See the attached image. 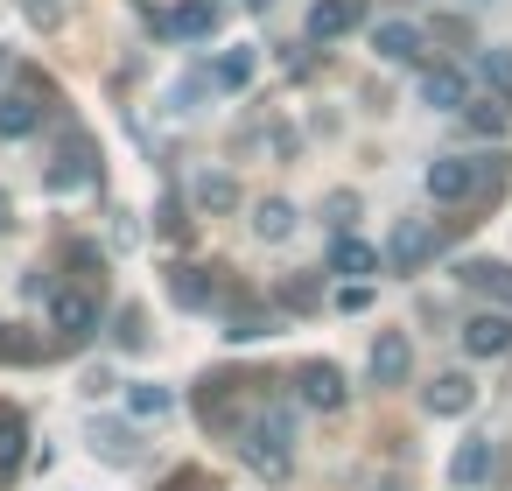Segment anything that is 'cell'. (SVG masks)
<instances>
[{
	"label": "cell",
	"instance_id": "cell-1",
	"mask_svg": "<svg viewBox=\"0 0 512 491\" xmlns=\"http://www.w3.org/2000/svg\"><path fill=\"white\" fill-rule=\"evenodd\" d=\"M232 442H239V456L267 477V484H288V470H295V442H288V407H267L260 421H239L232 428Z\"/></svg>",
	"mask_w": 512,
	"mask_h": 491
},
{
	"label": "cell",
	"instance_id": "cell-2",
	"mask_svg": "<svg viewBox=\"0 0 512 491\" xmlns=\"http://www.w3.org/2000/svg\"><path fill=\"white\" fill-rule=\"evenodd\" d=\"M43 99H50V85L36 71H22L8 92H0V141H29L43 127Z\"/></svg>",
	"mask_w": 512,
	"mask_h": 491
},
{
	"label": "cell",
	"instance_id": "cell-3",
	"mask_svg": "<svg viewBox=\"0 0 512 491\" xmlns=\"http://www.w3.org/2000/svg\"><path fill=\"white\" fill-rule=\"evenodd\" d=\"M85 190H99V148L85 134H71L50 162V197H85Z\"/></svg>",
	"mask_w": 512,
	"mask_h": 491
},
{
	"label": "cell",
	"instance_id": "cell-4",
	"mask_svg": "<svg viewBox=\"0 0 512 491\" xmlns=\"http://www.w3.org/2000/svg\"><path fill=\"white\" fill-rule=\"evenodd\" d=\"M295 400L316 407V414H337V407L351 400V386H344V372H337L330 358H302V365H295Z\"/></svg>",
	"mask_w": 512,
	"mask_h": 491
},
{
	"label": "cell",
	"instance_id": "cell-5",
	"mask_svg": "<svg viewBox=\"0 0 512 491\" xmlns=\"http://www.w3.org/2000/svg\"><path fill=\"white\" fill-rule=\"evenodd\" d=\"M50 316H57V337H64V344H85V337H92V323H99V295H92V281L57 288Z\"/></svg>",
	"mask_w": 512,
	"mask_h": 491
},
{
	"label": "cell",
	"instance_id": "cell-6",
	"mask_svg": "<svg viewBox=\"0 0 512 491\" xmlns=\"http://www.w3.org/2000/svg\"><path fill=\"white\" fill-rule=\"evenodd\" d=\"M428 197H435V204H477V162H470V155L428 162Z\"/></svg>",
	"mask_w": 512,
	"mask_h": 491
},
{
	"label": "cell",
	"instance_id": "cell-7",
	"mask_svg": "<svg viewBox=\"0 0 512 491\" xmlns=\"http://www.w3.org/2000/svg\"><path fill=\"white\" fill-rule=\"evenodd\" d=\"M421 407H428V414H442V421H456V414H470V407H477V379H470V372H435V379H428V393H421Z\"/></svg>",
	"mask_w": 512,
	"mask_h": 491
},
{
	"label": "cell",
	"instance_id": "cell-8",
	"mask_svg": "<svg viewBox=\"0 0 512 491\" xmlns=\"http://www.w3.org/2000/svg\"><path fill=\"white\" fill-rule=\"evenodd\" d=\"M456 337H463L470 358H505V351H512V316H505V309H484V316H470Z\"/></svg>",
	"mask_w": 512,
	"mask_h": 491
},
{
	"label": "cell",
	"instance_id": "cell-9",
	"mask_svg": "<svg viewBox=\"0 0 512 491\" xmlns=\"http://www.w3.org/2000/svg\"><path fill=\"white\" fill-rule=\"evenodd\" d=\"M435 246H442V239H435V225H421V218H400V225H393V246H386V260H393L400 274H414L421 260H435Z\"/></svg>",
	"mask_w": 512,
	"mask_h": 491
},
{
	"label": "cell",
	"instance_id": "cell-10",
	"mask_svg": "<svg viewBox=\"0 0 512 491\" xmlns=\"http://www.w3.org/2000/svg\"><path fill=\"white\" fill-rule=\"evenodd\" d=\"M407 372H414L407 330H379V337H372V379H379V386H407Z\"/></svg>",
	"mask_w": 512,
	"mask_h": 491
},
{
	"label": "cell",
	"instance_id": "cell-11",
	"mask_svg": "<svg viewBox=\"0 0 512 491\" xmlns=\"http://www.w3.org/2000/svg\"><path fill=\"white\" fill-rule=\"evenodd\" d=\"M358 15H365V0H316V8H309V43H337V36H351Z\"/></svg>",
	"mask_w": 512,
	"mask_h": 491
},
{
	"label": "cell",
	"instance_id": "cell-12",
	"mask_svg": "<svg viewBox=\"0 0 512 491\" xmlns=\"http://www.w3.org/2000/svg\"><path fill=\"white\" fill-rule=\"evenodd\" d=\"M421 106L428 113H463L470 106V78L463 71H421Z\"/></svg>",
	"mask_w": 512,
	"mask_h": 491
},
{
	"label": "cell",
	"instance_id": "cell-13",
	"mask_svg": "<svg viewBox=\"0 0 512 491\" xmlns=\"http://www.w3.org/2000/svg\"><path fill=\"white\" fill-rule=\"evenodd\" d=\"M85 442L99 449V463H141V435H134L127 421H92Z\"/></svg>",
	"mask_w": 512,
	"mask_h": 491
},
{
	"label": "cell",
	"instance_id": "cell-14",
	"mask_svg": "<svg viewBox=\"0 0 512 491\" xmlns=\"http://www.w3.org/2000/svg\"><path fill=\"white\" fill-rule=\"evenodd\" d=\"M463 288H477V295H491L498 309H512V267L505 260H463V274H456Z\"/></svg>",
	"mask_w": 512,
	"mask_h": 491
},
{
	"label": "cell",
	"instance_id": "cell-15",
	"mask_svg": "<svg viewBox=\"0 0 512 491\" xmlns=\"http://www.w3.org/2000/svg\"><path fill=\"white\" fill-rule=\"evenodd\" d=\"M421 43H428V36H421L414 22H379V36H372V50H379L386 64H421Z\"/></svg>",
	"mask_w": 512,
	"mask_h": 491
},
{
	"label": "cell",
	"instance_id": "cell-16",
	"mask_svg": "<svg viewBox=\"0 0 512 491\" xmlns=\"http://www.w3.org/2000/svg\"><path fill=\"white\" fill-rule=\"evenodd\" d=\"M162 288H169L176 309H211V274H204V267H183V260H176V267L162 274Z\"/></svg>",
	"mask_w": 512,
	"mask_h": 491
},
{
	"label": "cell",
	"instance_id": "cell-17",
	"mask_svg": "<svg viewBox=\"0 0 512 491\" xmlns=\"http://www.w3.org/2000/svg\"><path fill=\"white\" fill-rule=\"evenodd\" d=\"M295 225H302V218H295V204H288V197H260V204H253V232H260L267 246L295 239Z\"/></svg>",
	"mask_w": 512,
	"mask_h": 491
},
{
	"label": "cell",
	"instance_id": "cell-18",
	"mask_svg": "<svg viewBox=\"0 0 512 491\" xmlns=\"http://www.w3.org/2000/svg\"><path fill=\"white\" fill-rule=\"evenodd\" d=\"M330 274H344V281H351V274H379V253H372L358 232H337V239H330Z\"/></svg>",
	"mask_w": 512,
	"mask_h": 491
},
{
	"label": "cell",
	"instance_id": "cell-19",
	"mask_svg": "<svg viewBox=\"0 0 512 491\" xmlns=\"http://www.w3.org/2000/svg\"><path fill=\"white\" fill-rule=\"evenodd\" d=\"M484 477H491V442H463V449L449 456V484H456V491H477Z\"/></svg>",
	"mask_w": 512,
	"mask_h": 491
},
{
	"label": "cell",
	"instance_id": "cell-20",
	"mask_svg": "<svg viewBox=\"0 0 512 491\" xmlns=\"http://www.w3.org/2000/svg\"><path fill=\"white\" fill-rule=\"evenodd\" d=\"M162 29H169V36H183V43H204V36L218 29V8H211V0H183V8H176Z\"/></svg>",
	"mask_w": 512,
	"mask_h": 491
},
{
	"label": "cell",
	"instance_id": "cell-21",
	"mask_svg": "<svg viewBox=\"0 0 512 491\" xmlns=\"http://www.w3.org/2000/svg\"><path fill=\"white\" fill-rule=\"evenodd\" d=\"M22 456H29V421L15 407H0V477H8Z\"/></svg>",
	"mask_w": 512,
	"mask_h": 491
},
{
	"label": "cell",
	"instance_id": "cell-22",
	"mask_svg": "<svg viewBox=\"0 0 512 491\" xmlns=\"http://www.w3.org/2000/svg\"><path fill=\"white\" fill-rule=\"evenodd\" d=\"M274 330H281V323H274L267 309H232V330H225V337H232V344H260V337H274Z\"/></svg>",
	"mask_w": 512,
	"mask_h": 491
},
{
	"label": "cell",
	"instance_id": "cell-23",
	"mask_svg": "<svg viewBox=\"0 0 512 491\" xmlns=\"http://www.w3.org/2000/svg\"><path fill=\"white\" fill-rule=\"evenodd\" d=\"M36 358H43V344L22 337V323H0V365H36Z\"/></svg>",
	"mask_w": 512,
	"mask_h": 491
},
{
	"label": "cell",
	"instance_id": "cell-24",
	"mask_svg": "<svg viewBox=\"0 0 512 491\" xmlns=\"http://www.w3.org/2000/svg\"><path fill=\"white\" fill-rule=\"evenodd\" d=\"M197 204L204 211H239V183L232 176H197Z\"/></svg>",
	"mask_w": 512,
	"mask_h": 491
},
{
	"label": "cell",
	"instance_id": "cell-25",
	"mask_svg": "<svg viewBox=\"0 0 512 491\" xmlns=\"http://www.w3.org/2000/svg\"><path fill=\"white\" fill-rule=\"evenodd\" d=\"M253 64H260V57H253L246 43H239V50H225V57H218V85H246V78H253Z\"/></svg>",
	"mask_w": 512,
	"mask_h": 491
},
{
	"label": "cell",
	"instance_id": "cell-26",
	"mask_svg": "<svg viewBox=\"0 0 512 491\" xmlns=\"http://www.w3.org/2000/svg\"><path fill=\"white\" fill-rule=\"evenodd\" d=\"M463 120H470V127H477L484 141H498V134H505V113H498L491 99H470V106H463Z\"/></svg>",
	"mask_w": 512,
	"mask_h": 491
},
{
	"label": "cell",
	"instance_id": "cell-27",
	"mask_svg": "<svg viewBox=\"0 0 512 491\" xmlns=\"http://www.w3.org/2000/svg\"><path fill=\"white\" fill-rule=\"evenodd\" d=\"M505 190V155H477V204H491Z\"/></svg>",
	"mask_w": 512,
	"mask_h": 491
},
{
	"label": "cell",
	"instance_id": "cell-28",
	"mask_svg": "<svg viewBox=\"0 0 512 491\" xmlns=\"http://www.w3.org/2000/svg\"><path fill=\"white\" fill-rule=\"evenodd\" d=\"M127 400H134V414H169V407H176V393H169V386H148V379L127 386Z\"/></svg>",
	"mask_w": 512,
	"mask_h": 491
},
{
	"label": "cell",
	"instance_id": "cell-29",
	"mask_svg": "<svg viewBox=\"0 0 512 491\" xmlns=\"http://www.w3.org/2000/svg\"><path fill=\"white\" fill-rule=\"evenodd\" d=\"M113 337H120L127 351H148V323H141V309H120V316H113Z\"/></svg>",
	"mask_w": 512,
	"mask_h": 491
},
{
	"label": "cell",
	"instance_id": "cell-30",
	"mask_svg": "<svg viewBox=\"0 0 512 491\" xmlns=\"http://www.w3.org/2000/svg\"><path fill=\"white\" fill-rule=\"evenodd\" d=\"M477 71H484L498 92H512V50H484V57H477Z\"/></svg>",
	"mask_w": 512,
	"mask_h": 491
},
{
	"label": "cell",
	"instance_id": "cell-31",
	"mask_svg": "<svg viewBox=\"0 0 512 491\" xmlns=\"http://www.w3.org/2000/svg\"><path fill=\"white\" fill-rule=\"evenodd\" d=\"M36 29H64V0H22Z\"/></svg>",
	"mask_w": 512,
	"mask_h": 491
},
{
	"label": "cell",
	"instance_id": "cell-32",
	"mask_svg": "<svg viewBox=\"0 0 512 491\" xmlns=\"http://www.w3.org/2000/svg\"><path fill=\"white\" fill-rule=\"evenodd\" d=\"M330 302H337V309L351 316V309H372V288H365V281H344V288H337Z\"/></svg>",
	"mask_w": 512,
	"mask_h": 491
},
{
	"label": "cell",
	"instance_id": "cell-33",
	"mask_svg": "<svg viewBox=\"0 0 512 491\" xmlns=\"http://www.w3.org/2000/svg\"><path fill=\"white\" fill-rule=\"evenodd\" d=\"M162 491H211V477H204V470H176Z\"/></svg>",
	"mask_w": 512,
	"mask_h": 491
},
{
	"label": "cell",
	"instance_id": "cell-34",
	"mask_svg": "<svg viewBox=\"0 0 512 491\" xmlns=\"http://www.w3.org/2000/svg\"><path fill=\"white\" fill-rule=\"evenodd\" d=\"M281 302H295V309H309V302H316V288H309V281H288V288H281Z\"/></svg>",
	"mask_w": 512,
	"mask_h": 491
},
{
	"label": "cell",
	"instance_id": "cell-35",
	"mask_svg": "<svg viewBox=\"0 0 512 491\" xmlns=\"http://www.w3.org/2000/svg\"><path fill=\"white\" fill-rule=\"evenodd\" d=\"M8 225H15V211H8V197H0V232H8Z\"/></svg>",
	"mask_w": 512,
	"mask_h": 491
},
{
	"label": "cell",
	"instance_id": "cell-36",
	"mask_svg": "<svg viewBox=\"0 0 512 491\" xmlns=\"http://www.w3.org/2000/svg\"><path fill=\"white\" fill-rule=\"evenodd\" d=\"M379 491H400V484H379Z\"/></svg>",
	"mask_w": 512,
	"mask_h": 491
}]
</instances>
